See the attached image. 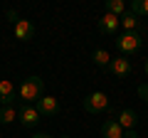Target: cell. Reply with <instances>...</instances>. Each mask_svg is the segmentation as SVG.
<instances>
[{
  "instance_id": "cell-5",
  "label": "cell",
  "mask_w": 148,
  "mask_h": 138,
  "mask_svg": "<svg viewBox=\"0 0 148 138\" xmlns=\"http://www.w3.org/2000/svg\"><path fill=\"white\" fill-rule=\"evenodd\" d=\"M17 118H20L22 126H35V123L40 121V111H37L32 104H22V106L17 109Z\"/></svg>"
},
{
  "instance_id": "cell-7",
  "label": "cell",
  "mask_w": 148,
  "mask_h": 138,
  "mask_svg": "<svg viewBox=\"0 0 148 138\" xmlns=\"http://www.w3.org/2000/svg\"><path fill=\"white\" fill-rule=\"evenodd\" d=\"M119 25H121V17L111 15V12H106V15L99 17V30L104 32V35H114V32L119 30Z\"/></svg>"
},
{
  "instance_id": "cell-21",
  "label": "cell",
  "mask_w": 148,
  "mask_h": 138,
  "mask_svg": "<svg viewBox=\"0 0 148 138\" xmlns=\"http://www.w3.org/2000/svg\"><path fill=\"white\" fill-rule=\"evenodd\" d=\"M146 74H148V59H146Z\"/></svg>"
},
{
  "instance_id": "cell-13",
  "label": "cell",
  "mask_w": 148,
  "mask_h": 138,
  "mask_svg": "<svg viewBox=\"0 0 148 138\" xmlns=\"http://www.w3.org/2000/svg\"><path fill=\"white\" fill-rule=\"evenodd\" d=\"M106 12H111V15H123L126 12V3L123 0H106Z\"/></svg>"
},
{
  "instance_id": "cell-20",
  "label": "cell",
  "mask_w": 148,
  "mask_h": 138,
  "mask_svg": "<svg viewBox=\"0 0 148 138\" xmlns=\"http://www.w3.org/2000/svg\"><path fill=\"white\" fill-rule=\"evenodd\" d=\"M32 138H52V136H47V133H35Z\"/></svg>"
},
{
  "instance_id": "cell-12",
  "label": "cell",
  "mask_w": 148,
  "mask_h": 138,
  "mask_svg": "<svg viewBox=\"0 0 148 138\" xmlns=\"http://www.w3.org/2000/svg\"><path fill=\"white\" fill-rule=\"evenodd\" d=\"M91 59H94V64H96V67H106V69H109L111 54L106 52V49H94V54H91Z\"/></svg>"
},
{
  "instance_id": "cell-10",
  "label": "cell",
  "mask_w": 148,
  "mask_h": 138,
  "mask_svg": "<svg viewBox=\"0 0 148 138\" xmlns=\"http://www.w3.org/2000/svg\"><path fill=\"white\" fill-rule=\"evenodd\" d=\"M32 35H35V25L30 20H17L15 22V37L17 40L27 42V40H32Z\"/></svg>"
},
{
  "instance_id": "cell-2",
  "label": "cell",
  "mask_w": 148,
  "mask_h": 138,
  "mask_svg": "<svg viewBox=\"0 0 148 138\" xmlns=\"http://www.w3.org/2000/svg\"><path fill=\"white\" fill-rule=\"evenodd\" d=\"M82 106H84V111L89 113H101L109 109V96L104 94V91H94V94H89L84 101H82Z\"/></svg>"
},
{
  "instance_id": "cell-3",
  "label": "cell",
  "mask_w": 148,
  "mask_h": 138,
  "mask_svg": "<svg viewBox=\"0 0 148 138\" xmlns=\"http://www.w3.org/2000/svg\"><path fill=\"white\" fill-rule=\"evenodd\" d=\"M116 47L123 52V57L126 54H133L136 49H141V37H138L136 32H123L121 37L116 40Z\"/></svg>"
},
{
  "instance_id": "cell-9",
  "label": "cell",
  "mask_w": 148,
  "mask_h": 138,
  "mask_svg": "<svg viewBox=\"0 0 148 138\" xmlns=\"http://www.w3.org/2000/svg\"><path fill=\"white\" fill-rule=\"evenodd\" d=\"M119 126L123 128V131H133L136 128V123H138V113L133 111V109H123L121 113H119Z\"/></svg>"
},
{
  "instance_id": "cell-19",
  "label": "cell",
  "mask_w": 148,
  "mask_h": 138,
  "mask_svg": "<svg viewBox=\"0 0 148 138\" xmlns=\"http://www.w3.org/2000/svg\"><path fill=\"white\" fill-rule=\"evenodd\" d=\"M8 17H10V22H17V12L15 10H8Z\"/></svg>"
},
{
  "instance_id": "cell-16",
  "label": "cell",
  "mask_w": 148,
  "mask_h": 138,
  "mask_svg": "<svg viewBox=\"0 0 148 138\" xmlns=\"http://www.w3.org/2000/svg\"><path fill=\"white\" fill-rule=\"evenodd\" d=\"M121 25L126 27V32H133V30H136V25H138V17L133 15V12H123V17H121Z\"/></svg>"
},
{
  "instance_id": "cell-14",
  "label": "cell",
  "mask_w": 148,
  "mask_h": 138,
  "mask_svg": "<svg viewBox=\"0 0 148 138\" xmlns=\"http://www.w3.org/2000/svg\"><path fill=\"white\" fill-rule=\"evenodd\" d=\"M17 118L15 106H0V123H12Z\"/></svg>"
},
{
  "instance_id": "cell-15",
  "label": "cell",
  "mask_w": 148,
  "mask_h": 138,
  "mask_svg": "<svg viewBox=\"0 0 148 138\" xmlns=\"http://www.w3.org/2000/svg\"><path fill=\"white\" fill-rule=\"evenodd\" d=\"M128 12H133L136 17H138V15H148V0H133Z\"/></svg>"
},
{
  "instance_id": "cell-4",
  "label": "cell",
  "mask_w": 148,
  "mask_h": 138,
  "mask_svg": "<svg viewBox=\"0 0 148 138\" xmlns=\"http://www.w3.org/2000/svg\"><path fill=\"white\" fill-rule=\"evenodd\" d=\"M109 72L114 77H121V79H126V77H131V72H133V67H131V59H126L121 54V57H114L109 62Z\"/></svg>"
},
{
  "instance_id": "cell-17",
  "label": "cell",
  "mask_w": 148,
  "mask_h": 138,
  "mask_svg": "<svg viewBox=\"0 0 148 138\" xmlns=\"http://www.w3.org/2000/svg\"><path fill=\"white\" fill-rule=\"evenodd\" d=\"M138 96H141L143 101H148V84H141V86H138Z\"/></svg>"
},
{
  "instance_id": "cell-6",
  "label": "cell",
  "mask_w": 148,
  "mask_h": 138,
  "mask_svg": "<svg viewBox=\"0 0 148 138\" xmlns=\"http://www.w3.org/2000/svg\"><path fill=\"white\" fill-rule=\"evenodd\" d=\"M35 109L40 111V116H54L59 111V101L54 96H42V99L35 104Z\"/></svg>"
},
{
  "instance_id": "cell-18",
  "label": "cell",
  "mask_w": 148,
  "mask_h": 138,
  "mask_svg": "<svg viewBox=\"0 0 148 138\" xmlns=\"http://www.w3.org/2000/svg\"><path fill=\"white\" fill-rule=\"evenodd\" d=\"M123 138H138V133H136V128H133V131H123Z\"/></svg>"
},
{
  "instance_id": "cell-8",
  "label": "cell",
  "mask_w": 148,
  "mask_h": 138,
  "mask_svg": "<svg viewBox=\"0 0 148 138\" xmlns=\"http://www.w3.org/2000/svg\"><path fill=\"white\" fill-rule=\"evenodd\" d=\"M15 104V86L12 81L0 79V106H12Z\"/></svg>"
},
{
  "instance_id": "cell-11",
  "label": "cell",
  "mask_w": 148,
  "mask_h": 138,
  "mask_svg": "<svg viewBox=\"0 0 148 138\" xmlns=\"http://www.w3.org/2000/svg\"><path fill=\"white\" fill-rule=\"evenodd\" d=\"M101 138H123V128L119 126V121L109 118L101 123Z\"/></svg>"
},
{
  "instance_id": "cell-22",
  "label": "cell",
  "mask_w": 148,
  "mask_h": 138,
  "mask_svg": "<svg viewBox=\"0 0 148 138\" xmlns=\"http://www.w3.org/2000/svg\"><path fill=\"white\" fill-rule=\"evenodd\" d=\"M59 138H69V136H59Z\"/></svg>"
},
{
  "instance_id": "cell-1",
  "label": "cell",
  "mask_w": 148,
  "mask_h": 138,
  "mask_svg": "<svg viewBox=\"0 0 148 138\" xmlns=\"http://www.w3.org/2000/svg\"><path fill=\"white\" fill-rule=\"evenodd\" d=\"M17 96H20L25 104H32V101L37 104V101L42 99V79H40V77H27L20 84V89H17Z\"/></svg>"
}]
</instances>
